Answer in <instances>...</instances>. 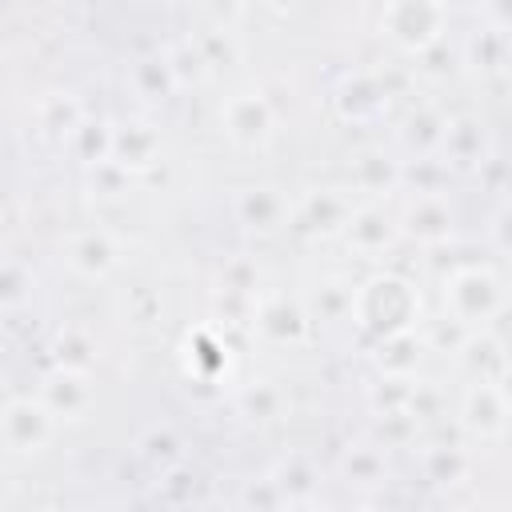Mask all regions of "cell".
Returning <instances> with one entry per match:
<instances>
[{"mask_svg": "<svg viewBox=\"0 0 512 512\" xmlns=\"http://www.w3.org/2000/svg\"><path fill=\"white\" fill-rule=\"evenodd\" d=\"M352 320L360 332L376 340L408 332L420 320V292L396 272H376L360 288H352Z\"/></svg>", "mask_w": 512, "mask_h": 512, "instance_id": "obj_1", "label": "cell"}, {"mask_svg": "<svg viewBox=\"0 0 512 512\" xmlns=\"http://www.w3.org/2000/svg\"><path fill=\"white\" fill-rule=\"evenodd\" d=\"M504 304H508L504 280L484 264H464L444 280V312L456 324H464L468 332L488 328L492 320H500Z\"/></svg>", "mask_w": 512, "mask_h": 512, "instance_id": "obj_2", "label": "cell"}, {"mask_svg": "<svg viewBox=\"0 0 512 512\" xmlns=\"http://www.w3.org/2000/svg\"><path fill=\"white\" fill-rule=\"evenodd\" d=\"M380 32L392 48L420 56L424 48L440 44L448 32V4L444 0H384Z\"/></svg>", "mask_w": 512, "mask_h": 512, "instance_id": "obj_3", "label": "cell"}, {"mask_svg": "<svg viewBox=\"0 0 512 512\" xmlns=\"http://www.w3.org/2000/svg\"><path fill=\"white\" fill-rule=\"evenodd\" d=\"M220 128L236 148H264L276 128V112L260 88H240L220 104Z\"/></svg>", "mask_w": 512, "mask_h": 512, "instance_id": "obj_4", "label": "cell"}, {"mask_svg": "<svg viewBox=\"0 0 512 512\" xmlns=\"http://www.w3.org/2000/svg\"><path fill=\"white\" fill-rule=\"evenodd\" d=\"M56 432V416L40 396H16L0 408V440L16 456H36Z\"/></svg>", "mask_w": 512, "mask_h": 512, "instance_id": "obj_5", "label": "cell"}, {"mask_svg": "<svg viewBox=\"0 0 512 512\" xmlns=\"http://www.w3.org/2000/svg\"><path fill=\"white\" fill-rule=\"evenodd\" d=\"M460 428L476 440H504L508 392L500 380H472L460 396Z\"/></svg>", "mask_w": 512, "mask_h": 512, "instance_id": "obj_6", "label": "cell"}, {"mask_svg": "<svg viewBox=\"0 0 512 512\" xmlns=\"http://www.w3.org/2000/svg\"><path fill=\"white\" fill-rule=\"evenodd\" d=\"M340 232H344L348 248H352L356 256H364V260L384 256V252L400 240V224H396V216H392L384 204H376V200L348 208V220H344Z\"/></svg>", "mask_w": 512, "mask_h": 512, "instance_id": "obj_7", "label": "cell"}, {"mask_svg": "<svg viewBox=\"0 0 512 512\" xmlns=\"http://www.w3.org/2000/svg\"><path fill=\"white\" fill-rule=\"evenodd\" d=\"M396 224H400V236H408V240L432 248V244H444V240L452 236L456 216H452L448 196H444L440 188H432V192H416V196L404 204V212L396 216Z\"/></svg>", "mask_w": 512, "mask_h": 512, "instance_id": "obj_8", "label": "cell"}, {"mask_svg": "<svg viewBox=\"0 0 512 512\" xmlns=\"http://www.w3.org/2000/svg\"><path fill=\"white\" fill-rule=\"evenodd\" d=\"M64 260H68V268H72L76 276H84V280H104V276H112L116 264H120V244H116V236H112L108 228H100V224L76 228V232H68V240H64Z\"/></svg>", "mask_w": 512, "mask_h": 512, "instance_id": "obj_9", "label": "cell"}, {"mask_svg": "<svg viewBox=\"0 0 512 512\" xmlns=\"http://www.w3.org/2000/svg\"><path fill=\"white\" fill-rule=\"evenodd\" d=\"M108 160H116L128 176H144L160 164V128L148 120H124L112 124V148Z\"/></svg>", "mask_w": 512, "mask_h": 512, "instance_id": "obj_10", "label": "cell"}, {"mask_svg": "<svg viewBox=\"0 0 512 512\" xmlns=\"http://www.w3.org/2000/svg\"><path fill=\"white\" fill-rule=\"evenodd\" d=\"M232 216H236V224L248 228V232H276V228L292 216V204H288V196H284L280 188H272V184H244V188H236V196H232Z\"/></svg>", "mask_w": 512, "mask_h": 512, "instance_id": "obj_11", "label": "cell"}, {"mask_svg": "<svg viewBox=\"0 0 512 512\" xmlns=\"http://www.w3.org/2000/svg\"><path fill=\"white\" fill-rule=\"evenodd\" d=\"M248 324L272 344H296L308 332V308L300 300H292V296H280V292L276 296H260Z\"/></svg>", "mask_w": 512, "mask_h": 512, "instance_id": "obj_12", "label": "cell"}, {"mask_svg": "<svg viewBox=\"0 0 512 512\" xmlns=\"http://www.w3.org/2000/svg\"><path fill=\"white\" fill-rule=\"evenodd\" d=\"M348 208H352V204H348L344 192H336V188H312V192H304V196L292 204V216H288V220H296V228H304V232L332 236V232L344 228Z\"/></svg>", "mask_w": 512, "mask_h": 512, "instance_id": "obj_13", "label": "cell"}, {"mask_svg": "<svg viewBox=\"0 0 512 512\" xmlns=\"http://www.w3.org/2000/svg\"><path fill=\"white\" fill-rule=\"evenodd\" d=\"M40 400L56 420H80L92 404V384L88 372H72V368H56L52 376H44L40 384Z\"/></svg>", "mask_w": 512, "mask_h": 512, "instance_id": "obj_14", "label": "cell"}, {"mask_svg": "<svg viewBox=\"0 0 512 512\" xmlns=\"http://www.w3.org/2000/svg\"><path fill=\"white\" fill-rule=\"evenodd\" d=\"M456 356H460V364H464V372H468L472 380H500V384H504V372H508L504 340L492 336L488 328H472V332L460 340Z\"/></svg>", "mask_w": 512, "mask_h": 512, "instance_id": "obj_15", "label": "cell"}, {"mask_svg": "<svg viewBox=\"0 0 512 512\" xmlns=\"http://www.w3.org/2000/svg\"><path fill=\"white\" fill-rule=\"evenodd\" d=\"M400 184H404L400 160L384 156L380 148H364V152L352 160V188H356V192L380 200V196H392Z\"/></svg>", "mask_w": 512, "mask_h": 512, "instance_id": "obj_16", "label": "cell"}, {"mask_svg": "<svg viewBox=\"0 0 512 512\" xmlns=\"http://www.w3.org/2000/svg\"><path fill=\"white\" fill-rule=\"evenodd\" d=\"M436 152L448 164H480L488 156V136H484L480 120L456 116V120H444V136H440V148Z\"/></svg>", "mask_w": 512, "mask_h": 512, "instance_id": "obj_17", "label": "cell"}, {"mask_svg": "<svg viewBox=\"0 0 512 512\" xmlns=\"http://www.w3.org/2000/svg\"><path fill=\"white\" fill-rule=\"evenodd\" d=\"M268 476L276 480V488H280L284 504H312L320 472H316V464H312L304 452H288L284 460H276V464H272V472H268Z\"/></svg>", "mask_w": 512, "mask_h": 512, "instance_id": "obj_18", "label": "cell"}, {"mask_svg": "<svg viewBox=\"0 0 512 512\" xmlns=\"http://www.w3.org/2000/svg\"><path fill=\"white\" fill-rule=\"evenodd\" d=\"M384 96H388V92L376 84V76L356 72V76H348V80L340 84L336 108H340V116H348V120H372V116L384 108Z\"/></svg>", "mask_w": 512, "mask_h": 512, "instance_id": "obj_19", "label": "cell"}, {"mask_svg": "<svg viewBox=\"0 0 512 512\" xmlns=\"http://www.w3.org/2000/svg\"><path fill=\"white\" fill-rule=\"evenodd\" d=\"M128 84H132V92L144 96V100H164V96H172V92L180 88L176 76H172V68H168V56H164V52H152V56L132 60Z\"/></svg>", "mask_w": 512, "mask_h": 512, "instance_id": "obj_20", "label": "cell"}, {"mask_svg": "<svg viewBox=\"0 0 512 512\" xmlns=\"http://www.w3.org/2000/svg\"><path fill=\"white\" fill-rule=\"evenodd\" d=\"M52 356H56V368H72V372H92L100 348H96V336L84 328V324H64L52 340Z\"/></svg>", "mask_w": 512, "mask_h": 512, "instance_id": "obj_21", "label": "cell"}, {"mask_svg": "<svg viewBox=\"0 0 512 512\" xmlns=\"http://www.w3.org/2000/svg\"><path fill=\"white\" fill-rule=\"evenodd\" d=\"M36 120H40V132H48L56 140H68L76 132V124L84 120V108L72 92H48L36 104Z\"/></svg>", "mask_w": 512, "mask_h": 512, "instance_id": "obj_22", "label": "cell"}, {"mask_svg": "<svg viewBox=\"0 0 512 512\" xmlns=\"http://www.w3.org/2000/svg\"><path fill=\"white\" fill-rule=\"evenodd\" d=\"M416 360H420V340L412 328L376 340V364L384 368V376H412Z\"/></svg>", "mask_w": 512, "mask_h": 512, "instance_id": "obj_23", "label": "cell"}, {"mask_svg": "<svg viewBox=\"0 0 512 512\" xmlns=\"http://www.w3.org/2000/svg\"><path fill=\"white\" fill-rule=\"evenodd\" d=\"M464 64L480 68V72H504L508 64V32H496V28H476L464 44Z\"/></svg>", "mask_w": 512, "mask_h": 512, "instance_id": "obj_24", "label": "cell"}, {"mask_svg": "<svg viewBox=\"0 0 512 512\" xmlns=\"http://www.w3.org/2000/svg\"><path fill=\"white\" fill-rule=\"evenodd\" d=\"M420 468H424V480L448 488V484H460L468 476V452L456 444H432V448H424Z\"/></svg>", "mask_w": 512, "mask_h": 512, "instance_id": "obj_25", "label": "cell"}, {"mask_svg": "<svg viewBox=\"0 0 512 512\" xmlns=\"http://www.w3.org/2000/svg\"><path fill=\"white\" fill-rule=\"evenodd\" d=\"M340 472H344V480H348V484L372 488V484H380V480L388 476V460H384L380 444H356V448H348V452H344Z\"/></svg>", "mask_w": 512, "mask_h": 512, "instance_id": "obj_26", "label": "cell"}, {"mask_svg": "<svg viewBox=\"0 0 512 512\" xmlns=\"http://www.w3.org/2000/svg\"><path fill=\"white\" fill-rule=\"evenodd\" d=\"M440 136H444V116H440L436 108H420V112H412L408 124H404V132H400L404 148L416 152V160H420V156H436Z\"/></svg>", "mask_w": 512, "mask_h": 512, "instance_id": "obj_27", "label": "cell"}, {"mask_svg": "<svg viewBox=\"0 0 512 512\" xmlns=\"http://www.w3.org/2000/svg\"><path fill=\"white\" fill-rule=\"evenodd\" d=\"M136 448H140V456H144L148 464H156L160 472L176 468L180 456H184V440H180V432H176L172 424H152V428L140 436Z\"/></svg>", "mask_w": 512, "mask_h": 512, "instance_id": "obj_28", "label": "cell"}, {"mask_svg": "<svg viewBox=\"0 0 512 512\" xmlns=\"http://www.w3.org/2000/svg\"><path fill=\"white\" fill-rule=\"evenodd\" d=\"M68 144H72V152L92 168V164H100V160H108V148H112V124H104V120H80L76 124V132L68 136Z\"/></svg>", "mask_w": 512, "mask_h": 512, "instance_id": "obj_29", "label": "cell"}, {"mask_svg": "<svg viewBox=\"0 0 512 512\" xmlns=\"http://www.w3.org/2000/svg\"><path fill=\"white\" fill-rule=\"evenodd\" d=\"M192 44H196V52H200V60H204L208 72L232 68V64L240 60V44H236L232 28H208V32H200V36H192Z\"/></svg>", "mask_w": 512, "mask_h": 512, "instance_id": "obj_30", "label": "cell"}, {"mask_svg": "<svg viewBox=\"0 0 512 512\" xmlns=\"http://www.w3.org/2000/svg\"><path fill=\"white\" fill-rule=\"evenodd\" d=\"M236 404H240V412H244L248 420H276L280 408H284V392H280L272 380H252V384L240 388Z\"/></svg>", "mask_w": 512, "mask_h": 512, "instance_id": "obj_31", "label": "cell"}, {"mask_svg": "<svg viewBox=\"0 0 512 512\" xmlns=\"http://www.w3.org/2000/svg\"><path fill=\"white\" fill-rule=\"evenodd\" d=\"M164 56H168V68H172V76H176V84H180V88H184V84H192V80H204V76H208L204 60H200V52H196V44H192V36H188V40L168 44V48H164Z\"/></svg>", "mask_w": 512, "mask_h": 512, "instance_id": "obj_32", "label": "cell"}, {"mask_svg": "<svg viewBox=\"0 0 512 512\" xmlns=\"http://www.w3.org/2000/svg\"><path fill=\"white\" fill-rule=\"evenodd\" d=\"M260 288V268L252 256H232L220 268V292H240V296H256Z\"/></svg>", "mask_w": 512, "mask_h": 512, "instance_id": "obj_33", "label": "cell"}, {"mask_svg": "<svg viewBox=\"0 0 512 512\" xmlns=\"http://www.w3.org/2000/svg\"><path fill=\"white\" fill-rule=\"evenodd\" d=\"M32 296V272L20 260H0V308H20Z\"/></svg>", "mask_w": 512, "mask_h": 512, "instance_id": "obj_34", "label": "cell"}, {"mask_svg": "<svg viewBox=\"0 0 512 512\" xmlns=\"http://www.w3.org/2000/svg\"><path fill=\"white\" fill-rule=\"evenodd\" d=\"M316 308H320V320H344V316H352V288L340 284V280H324L320 292H316Z\"/></svg>", "mask_w": 512, "mask_h": 512, "instance_id": "obj_35", "label": "cell"}, {"mask_svg": "<svg viewBox=\"0 0 512 512\" xmlns=\"http://www.w3.org/2000/svg\"><path fill=\"white\" fill-rule=\"evenodd\" d=\"M128 172L116 164V160H100V164H92L88 168V184L100 192V196H120L124 188H128Z\"/></svg>", "mask_w": 512, "mask_h": 512, "instance_id": "obj_36", "label": "cell"}, {"mask_svg": "<svg viewBox=\"0 0 512 512\" xmlns=\"http://www.w3.org/2000/svg\"><path fill=\"white\" fill-rule=\"evenodd\" d=\"M240 504L244 508H284V496H280V488H276L272 476H260V480H248L244 484Z\"/></svg>", "mask_w": 512, "mask_h": 512, "instance_id": "obj_37", "label": "cell"}, {"mask_svg": "<svg viewBox=\"0 0 512 512\" xmlns=\"http://www.w3.org/2000/svg\"><path fill=\"white\" fill-rule=\"evenodd\" d=\"M480 24L508 32L512 28V0H480Z\"/></svg>", "mask_w": 512, "mask_h": 512, "instance_id": "obj_38", "label": "cell"}, {"mask_svg": "<svg viewBox=\"0 0 512 512\" xmlns=\"http://www.w3.org/2000/svg\"><path fill=\"white\" fill-rule=\"evenodd\" d=\"M488 236H492V248H496V252H508V204H500V208L492 212Z\"/></svg>", "mask_w": 512, "mask_h": 512, "instance_id": "obj_39", "label": "cell"}, {"mask_svg": "<svg viewBox=\"0 0 512 512\" xmlns=\"http://www.w3.org/2000/svg\"><path fill=\"white\" fill-rule=\"evenodd\" d=\"M300 0H268V8H276V12H288V8H296Z\"/></svg>", "mask_w": 512, "mask_h": 512, "instance_id": "obj_40", "label": "cell"}, {"mask_svg": "<svg viewBox=\"0 0 512 512\" xmlns=\"http://www.w3.org/2000/svg\"><path fill=\"white\" fill-rule=\"evenodd\" d=\"M44 4H60V0H44Z\"/></svg>", "mask_w": 512, "mask_h": 512, "instance_id": "obj_41", "label": "cell"}]
</instances>
